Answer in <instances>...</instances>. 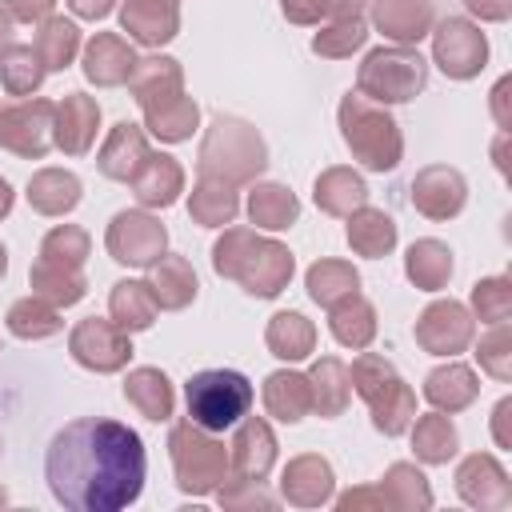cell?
I'll list each match as a JSON object with an SVG mask.
<instances>
[{"label": "cell", "instance_id": "obj_1", "mask_svg": "<svg viewBox=\"0 0 512 512\" xmlns=\"http://www.w3.org/2000/svg\"><path fill=\"white\" fill-rule=\"evenodd\" d=\"M144 444L140 436L104 416L64 424L44 456L52 496L72 512H120L136 504L144 488Z\"/></svg>", "mask_w": 512, "mask_h": 512}, {"label": "cell", "instance_id": "obj_2", "mask_svg": "<svg viewBox=\"0 0 512 512\" xmlns=\"http://www.w3.org/2000/svg\"><path fill=\"white\" fill-rule=\"evenodd\" d=\"M212 268L224 280H236L244 292L272 300L292 280V252L280 240L256 236L252 228H224V236L212 244Z\"/></svg>", "mask_w": 512, "mask_h": 512}, {"label": "cell", "instance_id": "obj_3", "mask_svg": "<svg viewBox=\"0 0 512 512\" xmlns=\"http://www.w3.org/2000/svg\"><path fill=\"white\" fill-rule=\"evenodd\" d=\"M200 176H220L228 184H252L268 168V148L260 132L240 116H216L200 140Z\"/></svg>", "mask_w": 512, "mask_h": 512}, {"label": "cell", "instance_id": "obj_4", "mask_svg": "<svg viewBox=\"0 0 512 512\" xmlns=\"http://www.w3.org/2000/svg\"><path fill=\"white\" fill-rule=\"evenodd\" d=\"M340 136L348 144V152L368 168V172H392L404 156V136L400 124L368 96L348 92L340 100Z\"/></svg>", "mask_w": 512, "mask_h": 512}, {"label": "cell", "instance_id": "obj_5", "mask_svg": "<svg viewBox=\"0 0 512 512\" xmlns=\"http://www.w3.org/2000/svg\"><path fill=\"white\" fill-rule=\"evenodd\" d=\"M348 380L360 392V400L368 404L376 432H384V436L408 432V424L416 420V392L400 380V372L392 368V360L360 348V356L348 368Z\"/></svg>", "mask_w": 512, "mask_h": 512}, {"label": "cell", "instance_id": "obj_6", "mask_svg": "<svg viewBox=\"0 0 512 512\" xmlns=\"http://www.w3.org/2000/svg\"><path fill=\"white\" fill-rule=\"evenodd\" d=\"M428 84V60L412 44L372 48L356 72V92L376 104H408Z\"/></svg>", "mask_w": 512, "mask_h": 512}, {"label": "cell", "instance_id": "obj_7", "mask_svg": "<svg viewBox=\"0 0 512 512\" xmlns=\"http://www.w3.org/2000/svg\"><path fill=\"white\" fill-rule=\"evenodd\" d=\"M168 456H172L176 488L184 496H208L228 476V448H224V440H216L208 428H200L192 420L172 424Z\"/></svg>", "mask_w": 512, "mask_h": 512}, {"label": "cell", "instance_id": "obj_8", "mask_svg": "<svg viewBox=\"0 0 512 512\" xmlns=\"http://www.w3.org/2000/svg\"><path fill=\"white\" fill-rule=\"evenodd\" d=\"M184 400H188L192 424H200L208 432H224L248 416L252 384H248V376H240L232 368H208L184 384Z\"/></svg>", "mask_w": 512, "mask_h": 512}, {"label": "cell", "instance_id": "obj_9", "mask_svg": "<svg viewBox=\"0 0 512 512\" xmlns=\"http://www.w3.org/2000/svg\"><path fill=\"white\" fill-rule=\"evenodd\" d=\"M52 120H56V104L44 96L0 104V148L24 160H44L52 148Z\"/></svg>", "mask_w": 512, "mask_h": 512}, {"label": "cell", "instance_id": "obj_10", "mask_svg": "<svg viewBox=\"0 0 512 512\" xmlns=\"http://www.w3.org/2000/svg\"><path fill=\"white\" fill-rule=\"evenodd\" d=\"M432 60L440 64V72L448 80H472L484 72L488 64V40L484 32L464 20V16H448L440 24H432Z\"/></svg>", "mask_w": 512, "mask_h": 512}, {"label": "cell", "instance_id": "obj_11", "mask_svg": "<svg viewBox=\"0 0 512 512\" xmlns=\"http://www.w3.org/2000/svg\"><path fill=\"white\" fill-rule=\"evenodd\" d=\"M164 244H168V228L160 224V216H152L144 208L116 212L108 224V236H104L108 256L128 268H148L152 260L164 256Z\"/></svg>", "mask_w": 512, "mask_h": 512}, {"label": "cell", "instance_id": "obj_12", "mask_svg": "<svg viewBox=\"0 0 512 512\" xmlns=\"http://www.w3.org/2000/svg\"><path fill=\"white\" fill-rule=\"evenodd\" d=\"M68 352L88 372H120L132 360V340H128V332L120 324L100 320V316H88V320H80L72 328Z\"/></svg>", "mask_w": 512, "mask_h": 512}, {"label": "cell", "instance_id": "obj_13", "mask_svg": "<svg viewBox=\"0 0 512 512\" xmlns=\"http://www.w3.org/2000/svg\"><path fill=\"white\" fill-rule=\"evenodd\" d=\"M416 344L428 356H456L472 344V312L460 300H432L416 320Z\"/></svg>", "mask_w": 512, "mask_h": 512}, {"label": "cell", "instance_id": "obj_14", "mask_svg": "<svg viewBox=\"0 0 512 512\" xmlns=\"http://www.w3.org/2000/svg\"><path fill=\"white\" fill-rule=\"evenodd\" d=\"M456 492H460L464 504H472L480 512H500V508L512 504V480L500 468V460L488 456V452H472V456L460 460V468H456Z\"/></svg>", "mask_w": 512, "mask_h": 512}, {"label": "cell", "instance_id": "obj_15", "mask_svg": "<svg viewBox=\"0 0 512 512\" xmlns=\"http://www.w3.org/2000/svg\"><path fill=\"white\" fill-rule=\"evenodd\" d=\"M464 200H468V184L448 164H428V168H420L412 176V208L420 216H428V220H452V216H460Z\"/></svg>", "mask_w": 512, "mask_h": 512}, {"label": "cell", "instance_id": "obj_16", "mask_svg": "<svg viewBox=\"0 0 512 512\" xmlns=\"http://www.w3.org/2000/svg\"><path fill=\"white\" fill-rule=\"evenodd\" d=\"M332 488H336V476H332V464L316 452H304V456H292L280 472V496L292 504V508H320L332 500Z\"/></svg>", "mask_w": 512, "mask_h": 512}, {"label": "cell", "instance_id": "obj_17", "mask_svg": "<svg viewBox=\"0 0 512 512\" xmlns=\"http://www.w3.org/2000/svg\"><path fill=\"white\" fill-rule=\"evenodd\" d=\"M128 84H132L136 104L144 112H156V108L184 96V68L172 56H144V60H136Z\"/></svg>", "mask_w": 512, "mask_h": 512}, {"label": "cell", "instance_id": "obj_18", "mask_svg": "<svg viewBox=\"0 0 512 512\" xmlns=\"http://www.w3.org/2000/svg\"><path fill=\"white\" fill-rule=\"evenodd\" d=\"M100 128V104L84 92H68L56 104V120H52V144L68 156H84L96 140Z\"/></svg>", "mask_w": 512, "mask_h": 512}, {"label": "cell", "instance_id": "obj_19", "mask_svg": "<svg viewBox=\"0 0 512 512\" xmlns=\"http://www.w3.org/2000/svg\"><path fill=\"white\" fill-rule=\"evenodd\" d=\"M276 464V436L268 428V420L260 416H248L240 420L232 444H228V468L236 476H248V480H264Z\"/></svg>", "mask_w": 512, "mask_h": 512}, {"label": "cell", "instance_id": "obj_20", "mask_svg": "<svg viewBox=\"0 0 512 512\" xmlns=\"http://www.w3.org/2000/svg\"><path fill=\"white\" fill-rule=\"evenodd\" d=\"M120 28L136 44L160 48V44H168L180 32V4L176 0H124Z\"/></svg>", "mask_w": 512, "mask_h": 512}, {"label": "cell", "instance_id": "obj_21", "mask_svg": "<svg viewBox=\"0 0 512 512\" xmlns=\"http://www.w3.org/2000/svg\"><path fill=\"white\" fill-rule=\"evenodd\" d=\"M136 52L124 36L116 32H96L88 44H84V76L96 84V88H116V84H128L132 68H136Z\"/></svg>", "mask_w": 512, "mask_h": 512}, {"label": "cell", "instance_id": "obj_22", "mask_svg": "<svg viewBox=\"0 0 512 512\" xmlns=\"http://www.w3.org/2000/svg\"><path fill=\"white\" fill-rule=\"evenodd\" d=\"M368 4H372V24L392 44H416L436 24L432 0H368Z\"/></svg>", "mask_w": 512, "mask_h": 512}, {"label": "cell", "instance_id": "obj_23", "mask_svg": "<svg viewBox=\"0 0 512 512\" xmlns=\"http://www.w3.org/2000/svg\"><path fill=\"white\" fill-rule=\"evenodd\" d=\"M128 184H132V196L144 208H172L184 192V168L164 152H148Z\"/></svg>", "mask_w": 512, "mask_h": 512}, {"label": "cell", "instance_id": "obj_24", "mask_svg": "<svg viewBox=\"0 0 512 512\" xmlns=\"http://www.w3.org/2000/svg\"><path fill=\"white\" fill-rule=\"evenodd\" d=\"M148 156V140H144V128L132 124V120H120L108 128L100 152H96V168L108 176V180H132L136 168L144 164Z\"/></svg>", "mask_w": 512, "mask_h": 512}, {"label": "cell", "instance_id": "obj_25", "mask_svg": "<svg viewBox=\"0 0 512 512\" xmlns=\"http://www.w3.org/2000/svg\"><path fill=\"white\" fill-rule=\"evenodd\" d=\"M144 284L152 288V300H156L160 308H168V312L188 308V304L196 300V288H200V284H196V272H192V264H188V256H160V260H152Z\"/></svg>", "mask_w": 512, "mask_h": 512}, {"label": "cell", "instance_id": "obj_26", "mask_svg": "<svg viewBox=\"0 0 512 512\" xmlns=\"http://www.w3.org/2000/svg\"><path fill=\"white\" fill-rule=\"evenodd\" d=\"M480 396V380L468 364H444V368H432L428 380H424V400L436 408V412H464L472 400Z\"/></svg>", "mask_w": 512, "mask_h": 512}, {"label": "cell", "instance_id": "obj_27", "mask_svg": "<svg viewBox=\"0 0 512 512\" xmlns=\"http://www.w3.org/2000/svg\"><path fill=\"white\" fill-rule=\"evenodd\" d=\"M240 212V196H236V184L220 180V176H200L188 192V216L204 228H224L232 224Z\"/></svg>", "mask_w": 512, "mask_h": 512}, {"label": "cell", "instance_id": "obj_28", "mask_svg": "<svg viewBox=\"0 0 512 512\" xmlns=\"http://www.w3.org/2000/svg\"><path fill=\"white\" fill-rule=\"evenodd\" d=\"M328 328H332V336H336L344 348L360 352V348H368L372 336H376V308H372L360 292H348V296H340L336 304H328Z\"/></svg>", "mask_w": 512, "mask_h": 512}, {"label": "cell", "instance_id": "obj_29", "mask_svg": "<svg viewBox=\"0 0 512 512\" xmlns=\"http://www.w3.org/2000/svg\"><path fill=\"white\" fill-rule=\"evenodd\" d=\"M348 220V244L356 256H368V260H380L396 248V220L384 212V208H368L360 204Z\"/></svg>", "mask_w": 512, "mask_h": 512}, {"label": "cell", "instance_id": "obj_30", "mask_svg": "<svg viewBox=\"0 0 512 512\" xmlns=\"http://www.w3.org/2000/svg\"><path fill=\"white\" fill-rule=\"evenodd\" d=\"M124 400L144 416V420H168L176 408L172 380L160 368H132L124 380Z\"/></svg>", "mask_w": 512, "mask_h": 512}, {"label": "cell", "instance_id": "obj_31", "mask_svg": "<svg viewBox=\"0 0 512 512\" xmlns=\"http://www.w3.org/2000/svg\"><path fill=\"white\" fill-rule=\"evenodd\" d=\"M80 180L76 172H64V168H40L32 172L28 180V204L40 212V216H64L80 204Z\"/></svg>", "mask_w": 512, "mask_h": 512}, {"label": "cell", "instance_id": "obj_32", "mask_svg": "<svg viewBox=\"0 0 512 512\" xmlns=\"http://www.w3.org/2000/svg\"><path fill=\"white\" fill-rule=\"evenodd\" d=\"M312 200L320 212L328 216H352L360 204H368V184L352 172V168H324L316 176Z\"/></svg>", "mask_w": 512, "mask_h": 512}, {"label": "cell", "instance_id": "obj_33", "mask_svg": "<svg viewBox=\"0 0 512 512\" xmlns=\"http://www.w3.org/2000/svg\"><path fill=\"white\" fill-rule=\"evenodd\" d=\"M308 388H312V412H320L324 420L340 416L352 400V380H348V368L344 360L336 356H320L308 372Z\"/></svg>", "mask_w": 512, "mask_h": 512}, {"label": "cell", "instance_id": "obj_34", "mask_svg": "<svg viewBox=\"0 0 512 512\" xmlns=\"http://www.w3.org/2000/svg\"><path fill=\"white\" fill-rule=\"evenodd\" d=\"M264 408H268V416H276V420H284V424L304 420V416L312 412V388H308V376L288 372V368L272 372V376L264 380Z\"/></svg>", "mask_w": 512, "mask_h": 512}, {"label": "cell", "instance_id": "obj_35", "mask_svg": "<svg viewBox=\"0 0 512 512\" xmlns=\"http://www.w3.org/2000/svg\"><path fill=\"white\" fill-rule=\"evenodd\" d=\"M108 312H112V324H120V328L132 336V332L152 328L160 304L152 300V288H148L144 280H120V284H112Z\"/></svg>", "mask_w": 512, "mask_h": 512}, {"label": "cell", "instance_id": "obj_36", "mask_svg": "<svg viewBox=\"0 0 512 512\" xmlns=\"http://www.w3.org/2000/svg\"><path fill=\"white\" fill-rule=\"evenodd\" d=\"M264 344H268V352L276 356V360H304V356H312V348H316V328H312V320L308 316H300V312H276L272 320H268V328H264Z\"/></svg>", "mask_w": 512, "mask_h": 512}, {"label": "cell", "instance_id": "obj_37", "mask_svg": "<svg viewBox=\"0 0 512 512\" xmlns=\"http://www.w3.org/2000/svg\"><path fill=\"white\" fill-rule=\"evenodd\" d=\"M404 272H408V280H412L416 288L440 292V288L448 284V276H452V248H448L444 240L424 236V240H416V244L408 248Z\"/></svg>", "mask_w": 512, "mask_h": 512}, {"label": "cell", "instance_id": "obj_38", "mask_svg": "<svg viewBox=\"0 0 512 512\" xmlns=\"http://www.w3.org/2000/svg\"><path fill=\"white\" fill-rule=\"evenodd\" d=\"M300 216V200L284 188V184H252L248 192V220L256 228H268V232H280V228H292Z\"/></svg>", "mask_w": 512, "mask_h": 512}, {"label": "cell", "instance_id": "obj_39", "mask_svg": "<svg viewBox=\"0 0 512 512\" xmlns=\"http://www.w3.org/2000/svg\"><path fill=\"white\" fill-rule=\"evenodd\" d=\"M380 492H384L388 508H396V512H424V508H432L428 476H424L416 464H404V460L384 472Z\"/></svg>", "mask_w": 512, "mask_h": 512}, {"label": "cell", "instance_id": "obj_40", "mask_svg": "<svg viewBox=\"0 0 512 512\" xmlns=\"http://www.w3.org/2000/svg\"><path fill=\"white\" fill-rule=\"evenodd\" d=\"M32 48H36V56L48 72H64L80 52V28L64 16H48V20H40V32H36Z\"/></svg>", "mask_w": 512, "mask_h": 512}, {"label": "cell", "instance_id": "obj_41", "mask_svg": "<svg viewBox=\"0 0 512 512\" xmlns=\"http://www.w3.org/2000/svg\"><path fill=\"white\" fill-rule=\"evenodd\" d=\"M28 280H32V292L44 296V300L56 304V308H72V304H80L84 292H88V280H84L80 268H56V264H44V260L32 264Z\"/></svg>", "mask_w": 512, "mask_h": 512}, {"label": "cell", "instance_id": "obj_42", "mask_svg": "<svg viewBox=\"0 0 512 512\" xmlns=\"http://www.w3.org/2000/svg\"><path fill=\"white\" fill-rule=\"evenodd\" d=\"M408 428H412V452H416V460H424V464H448L456 456V444L460 440H456V428H452L448 412H428V416H420Z\"/></svg>", "mask_w": 512, "mask_h": 512}, {"label": "cell", "instance_id": "obj_43", "mask_svg": "<svg viewBox=\"0 0 512 512\" xmlns=\"http://www.w3.org/2000/svg\"><path fill=\"white\" fill-rule=\"evenodd\" d=\"M8 332L12 336H20V340H44V336H56L60 328H64V320H60V308L56 304H48L44 296H24V300H16L12 308H8Z\"/></svg>", "mask_w": 512, "mask_h": 512}, {"label": "cell", "instance_id": "obj_44", "mask_svg": "<svg viewBox=\"0 0 512 512\" xmlns=\"http://www.w3.org/2000/svg\"><path fill=\"white\" fill-rule=\"evenodd\" d=\"M44 64L36 56L32 44H12L4 56H0V88L8 96H32L40 84H44Z\"/></svg>", "mask_w": 512, "mask_h": 512}, {"label": "cell", "instance_id": "obj_45", "mask_svg": "<svg viewBox=\"0 0 512 512\" xmlns=\"http://www.w3.org/2000/svg\"><path fill=\"white\" fill-rule=\"evenodd\" d=\"M304 288H308V296H312L320 308H328V304H336L340 296L356 292V288H360V276H356V268H352L348 260H316V264L308 268V276H304Z\"/></svg>", "mask_w": 512, "mask_h": 512}, {"label": "cell", "instance_id": "obj_46", "mask_svg": "<svg viewBox=\"0 0 512 512\" xmlns=\"http://www.w3.org/2000/svg\"><path fill=\"white\" fill-rule=\"evenodd\" d=\"M196 120H200V104L192 96H180V100H172V104H164L156 112H144V128L164 144L188 140L196 132Z\"/></svg>", "mask_w": 512, "mask_h": 512}, {"label": "cell", "instance_id": "obj_47", "mask_svg": "<svg viewBox=\"0 0 512 512\" xmlns=\"http://www.w3.org/2000/svg\"><path fill=\"white\" fill-rule=\"evenodd\" d=\"M364 40H368L364 16H340V20H328V24L312 36V52L324 56V60H344V56H352L356 48H364Z\"/></svg>", "mask_w": 512, "mask_h": 512}, {"label": "cell", "instance_id": "obj_48", "mask_svg": "<svg viewBox=\"0 0 512 512\" xmlns=\"http://www.w3.org/2000/svg\"><path fill=\"white\" fill-rule=\"evenodd\" d=\"M88 252H92V240H88V232L76 228V224H56V228L40 240V260H44V264H56V268H84Z\"/></svg>", "mask_w": 512, "mask_h": 512}, {"label": "cell", "instance_id": "obj_49", "mask_svg": "<svg viewBox=\"0 0 512 512\" xmlns=\"http://www.w3.org/2000/svg\"><path fill=\"white\" fill-rule=\"evenodd\" d=\"M476 360L492 380H512V328H508V320L488 324V332L480 336Z\"/></svg>", "mask_w": 512, "mask_h": 512}, {"label": "cell", "instance_id": "obj_50", "mask_svg": "<svg viewBox=\"0 0 512 512\" xmlns=\"http://www.w3.org/2000/svg\"><path fill=\"white\" fill-rule=\"evenodd\" d=\"M216 500H220L224 512H244V508H264V512H272V508H276V496H272L260 480H248V476H236V472L220 480Z\"/></svg>", "mask_w": 512, "mask_h": 512}, {"label": "cell", "instance_id": "obj_51", "mask_svg": "<svg viewBox=\"0 0 512 512\" xmlns=\"http://www.w3.org/2000/svg\"><path fill=\"white\" fill-rule=\"evenodd\" d=\"M472 312L484 324H500L512 316V280L508 276H488L472 288Z\"/></svg>", "mask_w": 512, "mask_h": 512}, {"label": "cell", "instance_id": "obj_52", "mask_svg": "<svg viewBox=\"0 0 512 512\" xmlns=\"http://www.w3.org/2000/svg\"><path fill=\"white\" fill-rule=\"evenodd\" d=\"M368 0H280V12L292 24H320V20H340V16H360Z\"/></svg>", "mask_w": 512, "mask_h": 512}, {"label": "cell", "instance_id": "obj_53", "mask_svg": "<svg viewBox=\"0 0 512 512\" xmlns=\"http://www.w3.org/2000/svg\"><path fill=\"white\" fill-rule=\"evenodd\" d=\"M336 508L340 512H384L388 500L380 488H348L344 496H336Z\"/></svg>", "mask_w": 512, "mask_h": 512}, {"label": "cell", "instance_id": "obj_54", "mask_svg": "<svg viewBox=\"0 0 512 512\" xmlns=\"http://www.w3.org/2000/svg\"><path fill=\"white\" fill-rule=\"evenodd\" d=\"M52 8H56V0H4V12H8L12 20H24V24L48 20Z\"/></svg>", "mask_w": 512, "mask_h": 512}, {"label": "cell", "instance_id": "obj_55", "mask_svg": "<svg viewBox=\"0 0 512 512\" xmlns=\"http://www.w3.org/2000/svg\"><path fill=\"white\" fill-rule=\"evenodd\" d=\"M464 4H468L472 16H480L488 24H500V20L512 16V0H464Z\"/></svg>", "mask_w": 512, "mask_h": 512}, {"label": "cell", "instance_id": "obj_56", "mask_svg": "<svg viewBox=\"0 0 512 512\" xmlns=\"http://www.w3.org/2000/svg\"><path fill=\"white\" fill-rule=\"evenodd\" d=\"M508 420H512V400L504 396V400L496 404V412H492V436H496L500 448H512V428H508Z\"/></svg>", "mask_w": 512, "mask_h": 512}, {"label": "cell", "instance_id": "obj_57", "mask_svg": "<svg viewBox=\"0 0 512 512\" xmlns=\"http://www.w3.org/2000/svg\"><path fill=\"white\" fill-rule=\"evenodd\" d=\"M116 0H68V8L80 16V20H104L112 12Z\"/></svg>", "mask_w": 512, "mask_h": 512}, {"label": "cell", "instance_id": "obj_58", "mask_svg": "<svg viewBox=\"0 0 512 512\" xmlns=\"http://www.w3.org/2000/svg\"><path fill=\"white\" fill-rule=\"evenodd\" d=\"M12 44H16V20H12V16L0 8V56H4Z\"/></svg>", "mask_w": 512, "mask_h": 512}, {"label": "cell", "instance_id": "obj_59", "mask_svg": "<svg viewBox=\"0 0 512 512\" xmlns=\"http://www.w3.org/2000/svg\"><path fill=\"white\" fill-rule=\"evenodd\" d=\"M504 96H508V80H500V84L492 88V108H496V120H500V128H508V112H504Z\"/></svg>", "mask_w": 512, "mask_h": 512}, {"label": "cell", "instance_id": "obj_60", "mask_svg": "<svg viewBox=\"0 0 512 512\" xmlns=\"http://www.w3.org/2000/svg\"><path fill=\"white\" fill-rule=\"evenodd\" d=\"M12 204H16V192H12V184L0 176V220L12 212Z\"/></svg>", "mask_w": 512, "mask_h": 512}, {"label": "cell", "instance_id": "obj_61", "mask_svg": "<svg viewBox=\"0 0 512 512\" xmlns=\"http://www.w3.org/2000/svg\"><path fill=\"white\" fill-rule=\"evenodd\" d=\"M8 272V252H4V244H0V276Z\"/></svg>", "mask_w": 512, "mask_h": 512}, {"label": "cell", "instance_id": "obj_62", "mask_svg": "<svg viewBox=\"0 0 512 512\" xmlns=\"http://www.w3.org/2000/svg\"><path fill=\"white\" fill-rule=\"evenodd\" d=\"M0 504H8V492H4V488H0Z\"/></svg>", "mask_w": 512, "mask_h": 512}, {"label": "cell", "instance_id": "obj_63", "mask_svg": "<svg viewBox=\"0 0 512 512\" xmlns=\"http://www.w3.org/2000/svg\"><path fill=\"white\" fill-rule=\"evenodd\" d=\"M176 4H180V0H176Z\"/></svg>", "mask_w": 512, "mask_h": 512}, {"label": "cell", "instance_id": "obj_64", "mask_svg": "<svg viewBox=\"0 0 512 512\" xmlns=\"http://www.w3.org/2000/svg\"><path fill=\"white\" fill-rule=\"evenodd\" d=\"M0 448H4V444H0Z\"/></svg>", "mask_w": 512, "mask_h": 512}]
</instances>
